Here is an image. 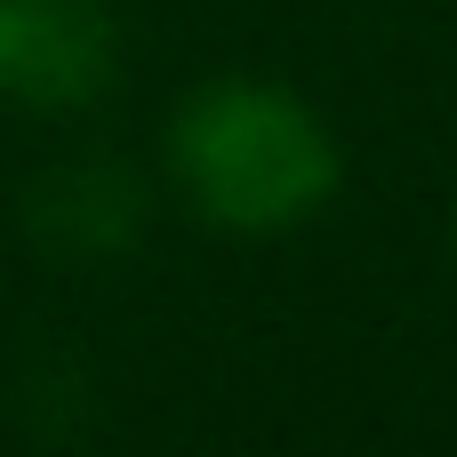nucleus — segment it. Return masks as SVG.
Returning a JSON list of instances; mask_svg holds the SVG:
<instances>
[{
    "mask_svg": "<svg viewBox=\"0 0 457 457\" xmlns=\"http://www.w3.org/2000/svg\"><path fill=\"white\" fill-rule=\"evenodd\" d=\"M169 193L233 241L305 233L345 193V145L313 96L273 72H209L169 104L161 129Z\"/></svg>",
    "mask_w": 457,
    "mask_h": 457,
    "instance_id": "obj_1",
    "label": "nucleus"
},
{
    "mask_svg": "<svg viewBox=\"0 0 457 457\" xmlns=\"http://www.w3.org/2000/svg\"><path fill=\"white\" fill-rule=\"evenodd\" d=\"M120 72V32L96 0H0V104L88 112Z\"/></svg>",
    "mask_w": 457,
    "mask_h": 457,
    "instance_id": "obj_2",
    "label": "nucleus"
},
{
    "mask_svg": "<svg viewBox=\"0 0 457 457\" xmlns=\"http://www.w3.org/2000/svg\"><path fill=\"white\" fill-rule=\"evenodd\" d=\"M145 225V193L112 161H64L24 193V233L56 257H112Z\"/></svg>",
    "mask_w": 457,
    "mask_h": 457,
    "instance_id": "obj_3",
    "label": "nucleus"
},
{
    "mask_svg": "<svg viewBox=\"0 0 457 457\" xmlns=\"http://www.w3.org/2000/svg\"><path fill=\"white\" fill-rule=\"evenodd\" d=\"M450 241H457V217H450Z\"/></svg>",
    "mask_w": 457,
    "mask_h": 457,
    "instance_id": "obj_4",
    "label": "nucleus"
}]
</instances>
